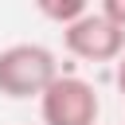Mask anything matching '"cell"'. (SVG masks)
<instances>
[{"mask_svg": "<svg viewBox=\"0 0 125 125\" xmlns=\"http://www.w3.org/2000/svg\"><path fill=\"white\" fill-rule=\"evenodd\" d=\"M59 78V62L43 43H12L0 51V94L4 98H43Z\"/></svg>", "mask_w": 125, "mask_h": 125, "instance_id": "6da1fadb", "label": "cell"}, {"mask_svg": "<svg viewBox=\"0 0 125 125\" xmlns=\"http://www.w3.org/2000/svg\"><path fill=\"white\" fill-rule=\"evenodd\" d=\"M98 113H102L98 90L78 74H59L39 98L43 125H98Z\"/></svg>", "mask_w": 125, "mask_h": 125, "instance_id": "7a4b0ae2", "label": "cell"}, {"mask_svg": "<svg viewBox=\"0 0 125 125\" xmlns=\"http://www.w3.org/2000/svg\"><path fill=\"white\" fill-rule=\"evenodd\" d=\"M62 43L74 59H86V62H113L121 59L125 51V31L117 23H109L102 12H86L82 20H74L70 27H62Z\"/></svg>", "mask_w": 125, "mask_h": 125, "instance_id": "3957f363", "label": "cell"}, {"mask_svg": "<svg viewBox=\"0 0 125 125\" xmlns=\"http://www.w3.org/2000/svg\"><path fill=\"white\" fill-rule=\"evenodd\" d=\"M39 12H43L47 20H55V23L70 27V23H74V20H82L90 8H86L82 0H43V4H39Z\"/></svg>", "mask_w": 125, "mask_h": 125, "instance_id": "277c9868", "label": "cell"}, {"mask_svg": "<svg viewBox=\"0 0 125 125\" xmlns=\"http://www.w3.org/2000/svg\"><path fill=\"white\" fill-rule=\"evenodd\" d=\"M98 12H102V16L109 20V23H117V27L125 31V0H105V4L98 8Z\"/></svg>", "mask_w": 125, "mask_h": 125, "instance_id": "5b68a950", "label": "cell"}, {"mask_svg": "<svg viewBox=\"0 0 125 125\" xmlns=\"http://www.w3.org/2000/svg\"><path fill=\"white\" fill-rule=\"evenodd\" d=\"M117 90H121V98H125V51H121V59H117Z\"/></svg>", "mask_w": 125, "mask_h": 125, "instance_id": "8992f818", "label": "cell"}]
</instances>
